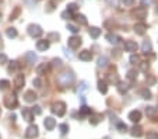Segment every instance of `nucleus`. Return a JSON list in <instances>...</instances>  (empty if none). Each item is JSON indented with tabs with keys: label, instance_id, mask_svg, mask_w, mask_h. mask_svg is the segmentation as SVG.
<instances>
[{
	"label": "nucleus",
	"instance_id": "nucleus-1",
	"mask_svg": "<svg viewBox=\"0 0 158 139\" xmlns=\"http://www.w3.org/2000/svg\"><path fill=\"white\" fill-rule=\"evenodd\" d=\"M73 82H74V74L71 72H64V73L57 76V83L60 86H63V87H67V86L73 84Z\"/></svg>",
	"mask_w": 158,
	"mask_h": 139
},
{
	"label": "nucleus",
	"instance_id": "nucleus-2",
	"mask_svg": "<svg viewBox=\"0 0 158 139\" xmlns=\"http://www.w3.org/2000/svg\"><path fill=\"white\" fill-rule=\"evenodd\" d=\"M52 113L56 114L57 117H63L66 114V104L63 101H56L52 104Z\"/></svg>",
	"mask_w": 158,
	"mask_h": 139
},
{
	"label": "nucleus",
	"instance_id": "nucleus-3",
	"mask_svg": "<svg viewBox=\"0 0 158 139\" xmlns=\"http://www.w3.org/2000/svg\"><path fill=\"white\" fill-rule=\"evenodd\" d=\"M27 31H28V34L31 35L32 38H39L41 35L43 34V30L38 24H30L28 28H27Z\"/></svg>",
	"mask_w": 158,
	"mask_h": 139
},
{
	"label": "nucleus",
	"instance_id": "nucleus-4",
	"mask_svg": "<svg viewBox=\"0 0 158 139\" xmlns=\"http://www.w3.org/2000/svg\"><path fill=\"white\" fill-rule=\"evenodd\" d=\"M4 106L7 107L8 110H14L18 106V100H17L16 94H8L4 97Z\"/></svg>",
	"mask_w": 158,
	"mask_h": 139
},
{
	"label": "nucleus",
	"instance_id": "nucleus-5",
	"mask_svg": "<svg viewBox=\"0 0 158 139\" xmlns=\"http://www.w3.org/2000/svg\"><path fill=\"white\" fill-rule=\"evenodd\" d=\"M38 126L37 125H30L28 128H27V131H25V138L27 139H35L38 136Z\"/></svg>",
	"mask_w": 158,
	"mask_h": 139
},
{
	"label": "nucleus",
	"instance_id": "nucleus-6",
	"mask_svg": "<svg viewBox=\"0 0 158 139\" xmlns=\"http://www.w3.org/2000/svg\"><path fill=\"white\" fill-rule=\"evenodd\" d=\"M67 44H69V47H70V48L77 49V48H80V45H81V38L77 37V35H73V37L69 38Z\"/></svg>",
	"mask_w": 158,
	"mask_h": 139
},
{
	"label": "nucleus",
	"instance_id": "nucleus-7",
	"mask_svg": "<svg viewBox=\"0 0 158 139\" xmlns=\"http://www.w3.org/2000/svg\"><path fill=\"white\" fill-rule=\"evenodd\" d=\"M49 47H50V41L49 40H39V41H37V49L41 51V52L49 49Z\"/></svg>",
	"mask_w": 158,
	"mask_h": 139
},
{
	"label": "nucleus",
	"instance_id": "nucleus-8",
	"mask_svg": "<svg viewBox=\"0 0 158 139\" xmlns=\"http://www.w3.org/2000/svg\"><path fill=\"white\" fill-rule=\"evenodd\" d=\"M129 120L132 121V122H139L140 120H141V113L139 111V110H133V111H130L129 113Z\"/></svg>",
	"mask_w": 158,
	"mask_h": 139
},
{
	"label": "nucleus",
	"instance_id": "nucleus-9",
	"mask_svg": "<svg viewBox=\"0 0 158 139\" xmlns=\"http://www.w3.org/2000/svg\"><path fill=\"white\" fill-rule=\"evenodd\" d=\"M79 59L83 60V62H90L92 59V54L90 51H87V49H84V51H81L79 54Z\"/></svg>",
	"mask_w": 158,
	"mask_h": 139
},
{
	"label": "nucleus",
	"instance_id": "nucleus-10",
	"mask_svg": "<svg viewBox=\"0 0 158 139\" xmlns=\"http://www.w3.org/2000/svg\"><path fill=\"white\" fill-rule=\"evenodd\" d=\"M43 125H45V128H46L48 131L55 129V126H56L55 118H52V117H46V118H45V121H43Z\"/></svg>",
	"mask_w": 158,
	"mask_h": 139
},
{
	"label": "nucleus",
	"instance_id": "nucleus-11",
	"mask_svg": "<svg viewBox=\"0 0 158 139\" xmlns=\"http://www.w3.org/2000/svg\"><path fill=\"white\" fill-rule=\"evenodd\" d=\"M21 114H23V118L27 121V122H32V121H34V113H32V110H30V108H24Z\"/></svg>",
	"mask_w": 158,
	"mask_h": 139
},
{
	"label": "nucleus",
	"instance_id": "nucleus-12",
	"mask_svg": "<svg viewBox=\"0 0 158 139\" xmlns=\"http://www.w3.org/2000/svg\"><path fill=\"white\" fill-rule=\"evenodd\" d=\"M133 30H135V33L137 35H143V34L147 31V25L144 24V23H137V24H135Z\"/></svg>",
	"mask_w": 158,
	"mask_h": 139
},
{
	"label": "nucleus",
	"instance_id": "nucleus-13",
	"mask_svg": "<svg viewBox=\"0 0 158 139\" xmlns=\"http://www.w3.org/2000/svg\"><path fill=\"white\" fill-rule=\"evenodd\" d=\"M24 100H25L27 103H35V100H37L35 91H32V90L25 91V93H24Z\"/></svg>",
	"mask_w": 158,
	"mask_h": 139
},
{
	"label": "nucleus",
	"instance_id": "nucleus-14",
	"mask_svg": "<svg viewBox=\"0 0 158 139\" xmlns=\"http://www.w3.org/2000/svg\"><path fill=\"white\" fill-rule=\"evenodd\" d=\"M109 65V59L106 56H99L98 58V60H97V66L99 67V69H105V67H108Z\"/></svg>",
	"mask_w": 158,
	"mask_h": 139
},
{
	"label": "nucleus",
	"instance_id": "nucleus-15",
	"mask_svg": "<svg viewBox=\"0 0 158 139\" xmlns=\"http://www.w3.org/2000/svg\"><path fill=\"white\" fill-rule=\"evenodd\" d=\"M50 69V65L49 63H39L37 66V73L38 74H46V72Z\"/></svg>",
	"mask_w": 158,
	"mask_h": 139
},
{
	"label": "nucleus",
	"instance_id": "nucleus-16",
	"mask_svg": "<svg viewBox=\"0 0 158 139\" xmlns=\"http://www.w3.org/2000/svg\"><path fill=\"white\" fill-rule=\"evenodd\" d=\"M125 51L126 52H136L137 51V44L135 41H126L125 42Z\"/></svg>",
	"mask_w": 158,
	"mask_h": 139
},
{
	"label": "nucleus",
	"instance_id": "nucleus-17",
	"mask_svg": "<svg viewBox=\"0 0 158 139\" xmlns=\"http://www.w3.org/2000/svg\"><path fill=\"white\" fill-rule=\"evenodd\" d=\"M130 135L135 136V138H140V136L143 135V128L141 126H139V125H135V126L130 129Z\"/></svg>",
	"mask_w": 158,
	"mask_h": 139
},
{
	"label": "nucleus",
	"instance_id": "nucleus-18",
	"mask_svg": "<svg viewBox=\"0 0 158 139\" xmlns=\"http://www.w3.org/2000/svg\"><path fill=\"white\" fill-rule=\"evenodd\" d=\"M135 16L137 17V18H146V17H147V8L143 7V6L139 8H136Z\"/></svg>",
	"mask_w": 158,
	"mask_h": 139
},
{
	"label": "nucleus",
	"instance_id": "nucleus-19",
	"mask_svg": "<svg viewBox=\"0 0 158 139\" xmlns=\"http://www.w3.org/2000/svg\"><path fill=\"white\" fill-rule=\"evenodd\" d=\"M106 41L113 44V45H118L119 42H120V37H118L116 34H108L106 35Z\"/></svg>",
	"mask_w": 158,
	"mask_h": 139
},
{
	"label": "nucleus",
	"instance_id": "nucleus-20",
	"mask_svg": "<svg viewBox=\"0 0 158 139\" xmlns=\"http://www.w3.org/2000/svg\"><path fill=\"white\" fill-rule=\"evenodd\" d=\"M97 86H98V90H99V93H102V94H106V93H108V84H106V82H105V80H98Z\"/></svg>",
	"mask_w": 158,
	"mask_h": 139
},
{
	"label": "nucleus",
	"instance_id": "nucleus-21",
	"mask_svg": "<svg viewBox=\"0 0 158 139\" xmlns=\"http://www.w3.org/2000/svg\"><path fill=\"white\" fill-rule=\"evenodd\" d=\"M18 69H20V63H18L17 60H13V62H10V65H8L7 72L8 73H16Z\"/></svg>",
	"mask_w": 158,
	"mask_h": 139
},
{
	"label": "nucleus",
	"instance_id": "nucleus-22",
	"mask_svg": "<svg viewBox=\"0 0 158 139\" xmlns=\"http://www.w3.org/2000/svg\"><path fill=\"white\" fill-rule=\"evenodd\" d=\"M24 83H25V79H24V74H17L16 80H14V86H16L17 89H21L24 86Z\"/></svg>",
	"mask_w": 158,
	"mask_h": 139
},
{
	"label": "nucleus",
	"instance_id": "nucleus-23",
	"mask_svg": "<svg viewBox=\"0 0 158 139\" xmlns=\"http://www.w3.org/2000/svg\"><path fill=\"white\" fill-rule=\"evenodd\" d=\"M151 49H152V45H151V42L148 41V40H146V41H143L141 44V51L147 55L148 52H151Z\"/></svg>",
	"mask_w": 158,
	"mask_h": 139
},
{
	"label": "nucleus",
	"instance_id": "nucleus-24",
	"mask_svg": "<svg viewBox=\"0 0 158 139\" xmlns=\"http://www.w3.org/2000/svg\"><path fill=\"white\" fill-rule=\"evenodd\" d=\"M88 33H90V37H91V38L97 40V38H98V37L101 35V30H99L98 27H91Z\"/></svg>",
	"mask_w": 158,
	"mask_h": 139
},
{
	"label": "nucleus",
	"instance_id": "nucleus-25",
	"mask_svg": "<svg viewBox=\"0 0 158 139\" xmlns=\"http://www.w3.org/2000/svg\"><path fill=\"white\" fill-rule=\"evenodd\" d=\"M6 34H7V37L10 38V40H14L17 35H18V33H17V30L14 28V27H10V28H7V30H6Z\"/></svg>",
	"mask_w": 158,
	"mask_h": 139
},
{
	"label": "nucleus",
	"instance_id": "nucleus-26",
	"mask_svg": "<svg viewBox=\"0 0 158 139\" xmlns=\"http://www.w3.org/2000/svg\"><path fill=\"white\" fill-rule=\"evenodd\" d=\"M25 58L28 59L30 63H35V62L38 60V56H37L35 52H27V54H25Z\"/></svg>",
	"mask_w": 158,
	"mask_h": 139
},
{
	"label": "nucleus",
	"instance_id": "nucleus-27",
	"mask_svg": "<svg viewBox=\"0 0 158 139\" xmlns=\"http://www.w3.org/2000/svg\"><path fill=\"white\" fill-rule=\"evenodd\" d=\"M127 90H129V84H126V83H123V82L118 83V91L120 94H125Z\"/></svg>",
	"mask_w": 158,
	"mask_h": 139
},
{
	"label": "nucleus",
	"instance_id": "nucleus-28",
	"mask_svg": "<svg viewBox=\"0 0 158 139\" xmlns=\"http://www.w3.org/2000/svg\"><path fill=\"white\" fill-rule=\"evenodd\" d=\"M101 118H102V117H101L99 114L91 115V117H90V122L92 124V125H98V124H99V121H101Z\"/></svg>",
	"mask_w": 158,
	"mask_h": 139
},
{
	"label": "nucleus",
	"instance_id": "nucleus-29",
	"mask_svg": "<svg viewBox=\"0 0 158 139\" xmlns=\"http://www.w3.org/2000/svg\"><path fill=\"white\" fill-rule=\"evenodd\" d=\"M76 20H77V23L81 25H87V18H86V16H83V14H77L76 16Z\"/></svg>",
	"mask_w": 158,
	"mask_h": 139
},
{
	"label": "nucleus",
	"instance_id": "nucleus-30",
	"mask_svg": "<svg viewBox=\"0 0 158 139\" xmlns=\"http://www.w3.org/2000/svg\"><path fill=\"white\" fill-rule=\"evenodd\" d=\"M108 82L111 83H115V84H118L119 83V77L116 73H109L108 74Z\"/></svg>",
	"mask_w": 158,
	"mask_h": 139
},
{
	"label": "nucleus",
	"instance_id": "nucleus-31",
	"mask_svg": "<svg viewBox=\"0 0 158 139\" xmlns=\"http://www.w3.org/2000/svg\"><path fill=\"white\" fill-rule=\"evenodd\" d=\"M140 96L143 98H146V100H148V98H151V91L148 89H141L140 90Z\"/></svg>",
	"mask_w": 158,
	"mask_h": 139
},
{
	"label": "nucleus",
	"instance_id": "nucleus-32",
	"mask_svg": "<svg viewBox=\"0 0 158 139\" xmlns=\"http://www.w3.org/2000/svg\"><path fill=\"white\" fill-rule=\"evenodd\" d=\"M80 113H81V115H91L92 114V111H91V108L87 106H83L81 108H80Z\"/></svg>",
	"mask_w": 158,
	"mask_h": 139
},
{
	"label": "nucleus",
	"instance_id": "nucleus-33",
	"mask_svg": "<svg viewBox=\"0 0 158 139\" xmlns=\"http://www.w3.org/2000/svg\"><path fill=\"white\" fill-rule=\"evenodd\" d=\"M127 79L130 80V82H133V80H136V77H137V73H136V70H129L127 72Z\"/></svg>",
	"mask_w": 158,
	"mask_h": 139
},
{
	"label": "nucleus",
	"instance_id": "nucleus-34",
	"mask_svg": "<svg viewBox=\"0 0 158 139\" xmlns=\"http://www.w3.org/2000/svg\"><path fill=\"white\" fill-rule=\"evenodd\" d=\"M155 113H157V110H155L154 107H147V108H146V114L148 115V117H154Z\"/></svg>",
	"mask_w": 158,
	"mask_h": 139
},
{
	"label": "nucleus",
	"instance_id": "nucleus-35",
	"mask_svg": "<svg viewBox=\"0 0 158 139\" xmlns=\"http://www.w3.org/2000/svg\"><path fill=\"white\" fill-rule=\"evenodd\" d=\"M146 139H158V132H155V131L147 132V135H146Z\"/></svg>",
	"mask_w": 158,
	"mask_h": 139
},
{
	"label": "nucleus",
	"instance_id": "nucleus-36",
	"mask_svg": "<svg viewBox=\"0 0 158 139\" xmlns=\"http://www.w3.org/2000/svg\"><path fill=\"white\" fill-rule=\"evenodd\" d=\"M62 18H64V20H71L73 18V13L69 11V10H66V11L62 13Z\"/></svg>",
	"mask_w": 158,
	"mask_h": 139
},
{
	"label": "nucleus",
	"instance_id": "nucleus-37",
	"mask_svg": "<svg viewBox=\"0 0 158 139\" xmlns=\"http://www.w3.org/2000/svg\"><path fill=\"white\" fill-rule=\"evenodd\" d=\"M67 30H69L70 33H73V34H77L80 31L79 27H76V25H73V24H67Z\"/></svg>",
	"mask_w": 158,
	"mask_h": 139
},
{
	"label": "nucleus",
	"instance_id": "nucleus-38",
	"mask_svg": "<svg viewBox=\"0 0 158 139\" xmlns=\"http://www.w3.org/2000/svg\"><path fill=\"white\" fill-rule=\"evenodd\" d=\"M87 90H88L87 82H81V83H80V87H79V91H80V93H84V91H87Z\"/></svg>",
	"mask_w": 158,
	"mask_h": 139
},
{
	"label": "nucleus",
	"instance_id": "nucleus-39",
	"mask_svg": "<svg viewBox=\"0 0 158 139\" xmlns=\"http://www.w3.org/2000/svg\"><path fill=\"white\" fill-rule=\"evenodd\" d=\"M116 128L119 129V132H126L127 131L126 124H123V122H118V124H116Z\"/></svg>",
	"mask_w": 158,
	"mask_h": 139
},
{
	"label": "nucleus",
	"instance_id": "nucleus-40",
	"mask_svg": "<svg viewBox=\"0 0 158 139\" xmlns=\"http://www.w3.org/2000/svg\"><path fill=\"white\" fill-rule=\"evenodd\" d=\"M66 10H69V11H71V13L74 14V13L77 11V4H76V3H70V4H67V8H66Z\"/></svg>",
	"mask_w": 158,
	"mask_h": 139
},
{
	"label": "nucleus",
	"instance_id": "nucleus-41",
	"mask_svg": "<svg viewBox=\"0 0 158 139\" xmlns=\"http://www.w3.org/2000/svg\"><path fill=\"white\" fill-rule=\"evenodd\" d=\"M130 63H133V65H136V63H140V58H139V55H130Z\"/></svg>",
	"mask_w": 158,
	"mask_h": 139
},
{
	"label": "nucleus",
	"instance_id": "nucleus-42",
	"mask_svg": "<svg viewBox=\"0 0 158 139\" xmlns=\"http://www.w3.org/2000/svg\"><path fill=\"white\" fill-rule=\"evenodd\" d=\"M10 86V82L8 80H0V90H6Z\"/></svg>",
	"mask_w": 158,
	"mask_h": 139
},
{
	"label": "nucleus",
	"instance_id": "nucleus-43",
	"mask_svg": "<svg viewBox=\"0 0 158 139\" xmlns=\"http://www.w3.org/2000/svg\"><path fill=\"white\" fill-rule=\"evenodd\" d=\"M48 40H49V41H57V40H59V34L50 33L49 35H48Z\"/></svg>",
	"mask_w": 158,
	"mask_h": 139
},
{
	"label": "nucleus",
	"instance_id": "nucleus-44",
	"mask_svg": "<svg viewBox=\"0 0 158 139\" xmlns=\"http://www.w3.org/2000/svg\"><path fill=\"white\" fill-rule=\"evenodd\" d=\"M139 65H140V70H143V72H147V70H148V67H150L148 62H140Z\"/></svg>",
	"mask_w": 158,
	"mask_h": 139
},
{
	"label": "nucleus",
	"instance_id": "nucleus-45",
	"mask_svg": "<svg viewBox=\"0 0 158 139\" xmlns=\"http://www.w3.org/2000/svg\"><path fill=\"white\" fill-rule=\"evenodd\" d=\"M59 129L62 132V135H66L67 131H69V125H66V124H62V125H59Z\"/></svg>",
	"mask_w": 158,
	"mask_h": 139
},
{
	"label": "nucleus",
	"instance_id": "nucleus-46",
	"mask_svg": "<svg viewBox=\"0 0 158 139\" xmlns=\"http://www.w3.org/2000/svg\"><path fill=\"white\" fill-rule=\"evenodd\" d=\"M32 84H34L37 89H41V87H42V80H41L39 77H37V79L32 80Z\"/></svg>",
	"mask_w": 158,
	"mask_h": 139
},
{
	"label": "nucleus",
	"instance_id": "nucleus-47",
	"mask_svg": "<svg viewBox=\"0 0 158 139\" xmlns=\"http://www.w3.org/2000/svg\"><path fill=\"white\" fill-rule=\"evenodd\" d=\"M31 110H32V113H34V115H41V114H42V108H41L39 106L32 107Z\"/></svg>",
	"mask_w": 158,
	"mask_h": 139
},
{
	"label": "nucleus",
	"instance_id": "nucleus-48",
	"mask_svg": "<svg viewBox=\"0 0 158 139\" xmlns=\"http://www.w3.org/2000/svg\"><path fill=\"white\" fill-rule=\"evenodd\" d=\"M120 1H122V4L125 7H132L135 4V0H120Z\"/></svg>",
	"mask_w": 158,
	"mask_h": 139
},
{
	"label": "nucleus",
	"instance_id": "nucleus-49",
	"mask_svg": "<svg viewBox=\"0 0 158 139\" xmlns=\"http://www.w3.org/2000/svg\"><path fill=\"white\" fill-rule=\"evenodd\" d=\"M52 63H53V66H55V67H62V65H63L62 59H57V58H55V59L52 60Z\"/></svg>",
	"mask_w": 158,
	"mask_h": 139
},
{
	"label": "nucleus",
	"instance_id": "nucleus-50",
	"mask_svg": "<svg viewBox=\"0 0 158 139\" xmlns=\"http://www.w3.org/2000/svg\"><path fill=\"white\" fill-rule=\"evenodd\" d=\"M21 13V10H20V7H17L16 10H14V13H11V16H10V20H16V17L18 16Z\"/></svg>",
	"mask_w": 158,
	"mask_h": 139
},
{
	"label": "nucleus",
	"instance_id": "nucleus-51",
	"mask_svg": "<svg viewBox=\"0 0 158 139\" xmlns=\"http://www.w3.org/2000/svg\"><path fill=\"white\" fill-rule=\"evenodd\" d=\"M151 3H152V0H140V4H141L143 7H148Z\"/></svg>",
	"mask_w": 158,
	"mask_h": 139
},
{
	"label": "nucleus",
	"instance_id": "nucleus-52",
	"mask_svg": "<svg viewBox=\"0 0 158 139\" xmlns=\"http://www.w3.org/2000/svg\"><path fill=\"white\" fill-rule=\"evenodd\" d=\"M53 8H55V3H53V1H49V3H48L46 11H53Z\"/></svg>",
	"mask_w": 158,
	"mask_h": 139
},
{
	"label": "nucleus",
	"instance_id": "nucleus-53",
	"mask_svg": "<svg viewBox=\"0 0 158 139\" xmlns=\"http://www.w3.org/2000/svg\"><path fill=\"white\" fill-rule=\"evenodd\" d=\"M7 62V56L4 54H0V63H6Z\"/></svg>",
	"mask_w": 158,
	"mask_h": 139
},
{
	"label": "nucleus",
	"instance_id": "nucleus-54",
	"mask_svg": "<svg viewBox=\"0 0 158 139\" xmlns=\"http://www.w3.org/2000/svg\"><path fill=\"white\" fill-rule=\"evenodd\" d=\"M3 49V40H1V35H0V51Z\"/></svg>",
	"mask_w": 158,
	"mask_h": 139
},
{
	"label": "nucleus",
	"instance_id": "nucleus-55",
	"mask_svg": "<svg viewBox=\"0 0 158 139\" xmlns=\"http://www.w3.org/2000/svg\"><path fill=\"white\" fill-rule=\"evenodd\" d=\"M10 120H11V121H13V122H14V121H16V115L13 114V115H11V117H10Z\"/></svg>",
	"mask_w": 158,
	"mask_h": 139
},
{
	"label": "nucleus",
	"instance_id": "nucleus-56",
	"mask_svg": "<svg viewBox=\"0 0 158 139\" xmlns=\"http://www.w3.org/2000/svg\"><path fill=\"white\" fill-rule=\"evenodd\" d=\"M1 18H3V17H1V14H0V21H1Z\"/></svg>",
	"mask_w": 158,
	"mask_h": 139
},
{
	"label": "nucleus",
	"instance_id": "nucleus-57",
	"mask_svg": "<svg viewBox=\"0 0 158 139\" xmlns=\"http://www.w3.org/2000/svg\"><path fill=\"white\" fill-rule=\"evenodd\" d=\"M157 13H158V6H157Z\"/></svg>",
	"mask_w": 158,
	"mask_h": 139
}]
</instances>
